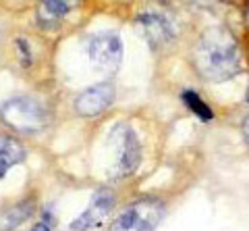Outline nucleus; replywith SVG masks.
Returning a JSON list of instances; mask_svg holds the SVG:
<instances>
[{"mask_svg":"<svg viewBox=\"0 0 249 231\" xmlns=\"http://www.w3.org/2000/svg\"><path fill=\"white\" fill-rule=\"evenodd\" d=\"M193 63L204 79L214 83L227 81L243 69L239 42L224 27H210L201 34L193 52Z\"/></svg>","mask_w":249,"mask_h":231,"instance_id":"nucleus-1","label":"nucleus"},{"mask_svg":"<svg viewBox=\"0 0 249 231\" xmlns=\"http://www.w3.org/2000/svg\"><path fill=\"white\" fill-rule=\"evenodd\" d=\"M108 148L112 154V165L108 175L112 179H121V177H129L135 173L142 160V146H139L137 134L124 123L112 127L110 135H108Z\"/></svg>","mask_w":249,"mask_h":231,"instance_id":"nucleus-2","label":"nucleus"},{"mask_svg":"<svg viewBox=\"0 0 249 231\" xmlns=\"http://www.w3.org/2000/svg\"><path fill=\"white\" fill-rule=\"evenodd\" d=\"M164 204L156 198L137 200L116 217L106 231H154L164 219Z\"/></svg>","mask_w":249,"mask_h":231,"instance_id":"nucleus-3","label":"nucleus"},{"mask_svg":"<svg viewBox=\"0 0 249 231\" xmlns=\"http://www.w3.org/2000/svg\"><path fill=\"white\" fill-rule=\"evenodd\" d=\"M0 115H2V121L6 125L23 134H36L44 129L46 123H48V113H46L44 106L37 100L25 96L9 100L2 106Z\"/></svg>","mask_w":249,"mask_h":231,"instance_id":"nucleus-4","label":"nucleus"},{"mask_svg":"<svg viewBox=\"0 0 249 231\" xmlns=\"http://www.w3.org/2000/svg\"><path fill=\"white\" fill-rule=\"evenodd\" d=\"M88 50H89V60H91V65L96 67V71L112 75V73H116V69L121 67L123 42L116 34L102 32V34L93 36Z\"/></svg>","mask_w":249,"mask_h":231,"instance_id":"nucleus-5","label":"nucleus"},{"mask_svg":"<svg viewBox=\"0 0 249 231\" xmlns=\"http://www.w3.org/2000/svg\"><path fill=\"white\" fill-rule=\"evenodd\" d=\"M114 204H116V198L110 190H98L96 194L91 196L89 206L69 227H71V231H89L93 227H98L100 223H104L108 219V214L112 212Z\"/></svg>","mask_w":249,"mask_h":231,"instance_id":"nucleus-6","label":"nucleus"},{"mask_svg":"<svg viewBox=\"0 0 249 231\" xmlns=\"http://www.w3.org/2000/svg\"><path fill=\"white\" fill-rule=\"evenodd\" d=\"M137 23L142 27V32L145 36V40L150 42L152 48H162L175 40L177 29L175 23L170 21L166 15L160 13H143L137 17Z\"/></svg>","mask_w":249,"mask_h":231,"instance_id":"nucleus-7","label":"nucleus"},{"mask_svg":"<svg viewBox=\"0 0 249 231\" xmlns=\"http://www.w3.org/2000/svg\"><path fill=\"white\" fill-rule=\"evenodd\" d=\"M112 102H114V86L110 81H102L79 94L75 102V111L81 117H96V115L104 113Z\"/></svg>","mask_w":249,"mask_h":231,"instance_id":"nucleus-8","label":"nucleus"},{"mask_svg":"<svg viewBox=\"0 0 249 231\" xmlns=\"http://www.w3.org/2000/svg\"><path fill=\"white\" fill-rule=\"evenodd\" d=\"M75 4L77 0H40V4H37V19L44 25L56 23L65 15L71 13L75 9Z\"/></svg>","mask_w":249,"mask_h":231,"instance_id":"nucleus-9","label":"nucleus"},{"mask_svg":"<svg viewBox=\"0 0 249 231\" xmlns=\"http://www.w3.org/2000/svg\"><path fill=\"white\" fill-rule=\"evenodd\" d=\"M25 160V148L13 137L0 135V177H4L9 169Z\"/></svg>","mask_w":249,"mask_h":231,"instance_id":"nucleus-10","label":"nucleus"},{"mask_svg":"<svg viewBox=\"0 0 249 231\" xmlns=\"http://www.w3.org/2000/svg\"><path fill=\"white\" fill-rule=\"evenodd\" d=\"M34 212V204L31 202H21V204H15L9 206V209H0V231H9L19 227L23 221H27Z\"/></svg>","mask_w":249,"mask_h":231,"instance_id":"nucleus-11","label":"nucleus"},{"mask_svg":"<svg viewBox=\"0 0 249 231\" xmlns=\"http://www.w3.org/2000/svg\"><path fill=\"white\" fill-rule=\"evenodd\" d=\"M183 102H185V106L189 109L196 117H199L201 121H212L214 119V113H212V109L201 100L199 96H197V92H193V90H187V92H183Z\"/></svg>","mask_w":249,"mask_h":231,"instance_id":"nucleus-12","label":"nucleus"},{"mask_svg":"<svg viewBox=\"0 0 249 231\" xmlns=\"http://www.w3.org/2000/svg\"><path fill=\"white\" fill-rule=\"evenodd\" d=\"M17 46H19V55H21V63H23V67H29V65H31V52H29V44H27V40L19 38V40H17Z\"/></svg>","mask_w":249,"mask_h":231,"instance_id":"nucleus-13","label":"nucleus"},{"mask_svg":"<svg viewBox=\"0 0 249 231\" xmlns=\"http://www.w3.org/2000/svg\"><path fill=\"white\" fill-rule=\"evenodd\" d=\"M243 137H245V142L249 144V115H247L245 121H243Z\"/></svg>","mask_w":249,"mask_h":231,"instance_id":"nucleus-14","label":"nucleus"},{"mask_svg":"<svg viewBox=\"0 0 249 231\" xmlns=\"http://www.w3.org/2000/svg\"><path fill=\"white\" fill-rule=\"evenodd\" d=\"M34 231H50V227H48V223L46 221H42V223H37V225L34 227Z\"/></svg>","mask_w":249,"mask_h":231,"instance_id":"nucleus-15","label":"nucleus"},{"mask_svg":"<svg viewBox=\"0 0 249 231\" xmlns=\"http://www.w3.org/2000/svg\"><path fill=\"white\" fill-rule=\"evenodd\" d=\"M245 21H247V27H249V6H247V11H245Z\"/></svg>","mask_w":249,"mask_h":231,"instance_id":"nucleus-16","label":"nucleus"},{"mask_svg":"<svg viewBox=\"0 0 249 231\" xmlns=\"http://www.w3.org/2000/svg\"><path fill=\"white\" fill-rule=\"evenodd\" d=\"M245 98H247V102H249V88H247V96Z\"/></svg>","mask_w":249,"mask_h":231,"instance_id":"nucleus-17","label":"nucleus"},{"mask_svg":"<svg viewBox=\"0 0 249 231\" xmlns=\"http://www.w3.org/2000/svg\"><path fill=\"white\" fill-rule=\"evenodd\" d=\"M158 2H166V0H158Z\"/></svg>","mask_w":249,"mask_h":231,"instance_id":"nucleus-18","label":"nucleus"}]
</instances>
